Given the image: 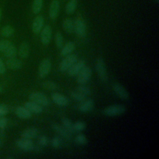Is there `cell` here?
Instances as JSON below:
<instances>
[{
	"instance_id": "1",
	"label": "cell",
	"mask_w": 159,
	"mask_h": 159,
	"mask_svg": "<svg viewBox=\"0 0 159 159\" xmlns=\"http://www.w3.org/2000/svg\"><path fill=\"white\" fill-rule=\"evenodd\" d=\"M126 111V108L122 104L111 105L103 110V114L105 116L114 117L122 114Z\"/></svg>"
},
{
	"instance_id": "2",
	"label": "cell",
	"mask_w": 159,
	"mask_h": 159,
	"mask_svg": "<svg viewBox=\"0 0 159 159\" xmlns=\"http://www.w3.org/2000/svg\"><path fill=\"white\" fill-rule=\"evenodd\" d=\"M78 60V56L75 54H70L62 60L59 65V70L61 72L67 71Z\"/></svg>"
},
{
	"instance_id": "3",
	"label": "cell",
	"mask_w": 159,
	"mask_h": 159,
	"mask_svg": "<svg viewBox=\"0 0 159 159\" xmlns=\"http://www.w3.org/2000/svg\"><path fill=\"white\" fill-rule=\"evenodd\" d=\"M29 99L30 101L37 103L42 106H48L50 104L48 98L41 92H33L30 93L29 96Z\"/></svg>"
},
{
	"instance_id": "4",
	"label": "cell",
	"mask_w": 159,
	"mask_h": 159,
	"mask_svg": "<svg viewBox=\"0 0 159 159\" xmlns=\"http://www.w3.org/2000/svg\"><path fill=\"white\" fill-rule=\"evenodd\" d=\"M95 68L100 80L103 82L107 81L108 79V76L106 66L102 58H99L97 60L95 65Z\"/></svg>"
},
{
	"instance_id": "5",
	"label": "cell",
	"mask_w": 159,
	"mask_h": 159,
	"mask_svg": "<svg viewBox=\"0 0 159 159\" xmlns=\"http://www.w3.org/2000/svg\"><path fill=\"white\" fill-rule=\"evenodd\" d=\"M75 22L74 32L80 38H84L86 35V25L81 16L77 17Z\"/></svg>"
},
{
	"instance_id": "6",
	"label": "cell",
	"mask_w": 159,
	"mask_h": 159,
	"mask_svg": "<svg viewBox=\"0 0 159 159\" xmlns=\"http://www.w3.org/2000/svg\"><path fill=\"white\" fill-rule=\"evenodd\" d=\"M91 76V69L85 66L77 75V83L79 84H85L90 80Z\"/></svg>"
},
{
	"instance_id": "7",
	"label": "cell",
	"mask_w": 159,
	"mask_h": 159,
	"mask_svg": "<svg viewBox=\"0 0 159 159\" xmlns=\"http://www.w3.org/2000/svg\"><path fill=\"white\" fill-rule=\"evenodd\" d=\"M52 68V63L48 58L43 59L40 63L38 69L39 76L41 78L46 77L50 73Z\"/></svg>"
},
{
	"instance_id": "8",
	"label": "cell",
	"mask_w": 159,
	"mask_h": 159,
	"mask_svg": "<svg viewBox=\"0 0 159 159\" xmlns=\"http://www.w3.org/2000/svg\"><path fill=\"white\" fill-rule=\"evenodd\" d=\"M16 144L18 148L25 152L32 151L34 150V144L31 139H25L22 137L17 140L16 142Z\"/></svg>"
},
{
	"instance_id": "9",
	"label": "cell",
	"mask_w": 159,
	"mask_h": 159,
	"mask_svg": "<svg viewBox=\"0 0 159 159\" xmlns=\"http://www.w3.org/2000/svg\"><path fill=\"white\" fill-rule=\"evenodd\" d=\"M52 34V27L49 25H45L40 31V42L43 45H47L49 43Z\"/></svg>"
},
{
	"instance_id": "10",
	"label": "cell",
	"mask_w": 159,
	"mask_h": 159,
	"mask_svg": "<svg viewBox=\"0 0 159 159\" xmlns=\"http://www.w3.org/2000/svg\"><path fill=\"white\" fill-rule=\"evenodd\" d=\"M86 66L85 61L81 60L76 61L67 71L68 75L71 77H74L78 75L81 70Z\"/></svg>"
},
{
	"instance_id": "11",
	"label": "cell",
	"mask_w": 159,
	"mask_h": 159,
	"mask_svg": "<svg viewBox=\"0 0 159 159\" xmlns=\"http://www.w3.org/2000/svg\"><path fill=\"white\" fill-rule=\"evenodd\" d=\"M113 90L115 94L122 100H127L129 98V94L127 91L119 83H115L113 84Z\"/></svg>"
},
{
	"instance_id": "12",
	"label": "cell",
	"mask_w": 159,
	"mask_h": 159,
	"mask_svg": "<svg viewBox=\"0 0 159 159\" xmlns=\"http://www.w3.org/2000/svg\"><path fill=\"white\" fill-rule=\"evenodd\" d=\"M52 129L61 137L66 140H70L71 139V134L68 132L63 125H60L58 124L54 123L52 125Z\"/></svg>"
},
{
	"instance_id": "13",
	"label": "cell",
	"mask_w": 159,
	"mask_h": 159,
	"mask_svg": "<svg viewBox=\"0 0 159 159\" xmlns=\"http://www.w3.org/2000/svg\"><path fill=\"white\" fill-rule=\"evenodd\" d=\"M51 98L53 102L59 106H65L68 104V98L59 93H52Z\"/></svg>"
},
{
	"instance_id": "14",
	"label": "cell",
	"mask_w": 159,
	"mask_h": 159,
	"mask_svg": "<svg viewBox=\"0 0 159 159\" xmlns=\"http://www.w3.org/2000/svg\"><path fill=\"white\" fill-rule=\"evenodd\" d=\"M44 24V19L42 16H37L33 20L32 29L34 34H39L42 29Z\"/></svg>"
},
{
	"instance_id": "15",
	"label": "cell",
	"mask_w": 159,
	"mask_h": 159,
	"mask_svg": "<svg viewBox=\"0 0 159 159\" xmlns=\"http://www.w3.org/2000/svg\"><path fill=\"white\" fill-rule=\"evenodd\" d=\"M60 10V2L58 0H53L49 6L48 16L51 19H55L59 12Z\"/></svg>"
},
{
	"instance_id": "16",
	"label": "cell",
	"mask_w": 159,
	"mask_h": 159,
	"mask_svg": "<svg viewBox=\"0 0 159 159\" xmlns=\"http://www.w3.org/2000/svg\"><path fill=\"white\" fill-rule=\"evenodd\" d=\"M24 106L26 107L31 113L40 114L43 111V106L31 101L25 102Z\"/></svg>"
},
{
	"instance_id": "17",
	"label": "cell",
	"mask_w": 159,
	"mask_h": 159,
	"mask_svg": "<svg viewBox=\"0 0 159 159\" xmlns=\"http://www.w3.org/2000/svg\"><path fill=\"white\" fill-rule=\"evenodd\" d=\"M94 106V101L92 99H85L81 102L78 106V110L81 112H88L91 111Z\"/></svg>"
},
{
	"instance_id": "18",
	"label": "cell",
	"mask_w": 159,
	"mask_h": 159,
	"mask_svg": "<svg viewBox=\"0 0 159 159\" xmlns=\"http://www.w3.org/2000/svg\"><path fill=\"white\" fill-rule=\"evenodd\" d=\"M7 66L12 70H18L22 66V62L16 57L9 58L6 61Z\"/></svg>"
},
{
	"instance_id": "19",
	"label": "cell",
	"mask_w": 159,
	"mask_h": 159,
	"mask_svg": "<svg viewBox=\"0 0 159 159\" xmlns=\"http://www.w3.org/2000/svg\"><path fill=\"white\" fill-rule=\"evenodd\" d=\"M15 113L17 117L22 119H28L31 117L32 113L24 106H19L16 108Z\"/></svg>"
},
{
	"instance_id": "20",
	"label": "cell",
	"mask_w": 159,
	"mask_h": 159,
	"mask_svg": "<svg viewBox=\"0 0 159 159\" xmlns=\"http://www.w3.org/2000/svg\"><path fill=\"white\" fill-rule=\"evenodd\" d=\"M30 53V45L28 42H23L20 45L18 49V55L22 58L28 57Z\"/></svg>"
},
{
	"instance_id": "21",
	"label": "cell",
	"mask_w": 159,
	"mask_h": 159,
	"mask_svg": "<svg viewBox=\"0 0 159 159\" xmlns=\"http://www.w3.org/2000/svg\"><path fill=\"white\" fill-rule=\"evenodd\" d=\"M39 134V131L35 127H30L25 129L21 134V137L22 138L28 139H33L35 138Z\"/></svg>"
},
{
	"instance_id": "22",
	"label": "cell",
	"mask_w": 159,
	"mask_h": 159,
	"mask_svg": "<svg viewBox=\"0 0 159 159\" xmlns=\"http://www.w3.org/2000/svg\"><path fill=\"white\" fill-rule=\"evenodd\" d=\"M62 27L63 30L67 34H72L74 32L75 22L71 19L66 18L63 20L62 23Z\"/></svg>"
},
{
	"instance_id": "23",
	"label": "cell",
	"mask_w": 159,
	"mask_h": 159,
	"mask_svg": "<svg viewBox=\"0 0 159 159\" xmlns=\"http://www.w3.org/2000/svg\"><path fill=\"white\" fill-rule=\"evenodd\" d=\"M75 48V43L73 42H69L63 45L61 48L60 53L62 56H66L71 53Z\"/></svg>"
},
{
	"instance_id": "24",
	"label": "cell",
	"mask_w": 159,
	"mask_h": 159,
	"mask_svg": "<svg viewBox=\"0 0 159 159\" xmlns=\"http://www.w3.org/2000/svg\"><path fill=\"white\" fill-rule=\"evenodd\" d=\"M17 48L15 47V45L12 43L4 52V55L5 57H6L7 58H13V57H16V55H17Z\"/></svg>"
},
{
	"instance_id": "25",
	"label": "cell",
	"mask_w": 159,
	"mask_h": 159,
	"mask_svg": "<svg viewBox=\"0 0 159 159\" xmlns=\"http://www.w3.org/2000/svg\"><path fill=\"white\" fill-rule=\"evenodd\" d=\"M77 6V0H70L65 6V11L68 14L74 13Z\"/></svg>"
},
{
	"instance_id": "26",
	"label": "cell",
	"mask_w": 159,
	"mask_h": 159,
	"mask_svg": "<svg viewBox=\"0 0 159 159\" xmlns=\"http://www.w3.org/2000/svg\"><path fill=\"white\" fill-rule=\"evenodd\" d=\"M62 125L71 134L75 132L73 128V123L67 117H63L61 119Z\"/></svg>"
},
{
	"instance_id": "27",
	"label": "cell",
	"mask_w": 159,
	"mask_h": 159,
	"mask_svg": "<svg viewBox=\"0 0 159 159\" xmlns=\"http://www.w3.org/2000/svg\"><path fill=\"white\" fill-rule=\"evenodd\" d=\"M14 30L11 25H5L1 30V35L4 37H9L14 35Z\"/></svg>"
},
{
	"instance_id": "28",
	"label": "cell",
	"mask_w": 159,
	"mask_h": 159,
	"mask_svg": "<svg viewBox=\"0 0 159 159\" xmlns=\"http://www.w3.org/2000/svg\"><path fill=\"white\" fill-rule=\"evenodd\" d=\"M43 6V0H33L32 4V11L35 14H39Z\"/></svg>"
},
{
	"instance_id": "29",
	"label": "cell",
	"mask_w": 159,
	"mask_h": 159,
	"mask_svg": "<svg viewBox=\"0 0 159 159\" xmlns=\"http://www.w3.org/2000/svg\"><path fill=\"white\" fill-rule=\"evenodd\" d=\"M70 96L73 100H75V101H77V102H81L86 99V96L84 95L81 94L80 93L78 92L77 91H71L70 93Z\"/></svg>"
},
{
	"instance_id": "30",
	"label": "cell",
	"mask_w": 159,
	"mask_h": 159,
	"mask_svg": "<svg viewBox=\"0 0 159 159\" xmlns=\"http://www.w3.org/2000/svg\"><path fill=\"white\" fill-rule=\"evenodd\" d=\"M76 91L84 95L85 96L90 95L91 93L90 88L87 86H86L85 84H79V86L76 88Z\"/></svg>"
},
{
	"instance_id": "31",
	"label": "cell",
	"mask_w": 159,
	"mask_h": 159,
	"mask_svg": "<svg viewBox=\"0 0 159 159\" xmlns=\"http://www.w3.org/2000/svg\"><path fill=\"white\" fill-rule=\"evenodd\" d=\"M55 41L56 46L58 48H61L63 46V37L61 32H57L55 36Z\"/></svg>"
},
{
	"instance_id": "32",
	"label": "cell",
	"mask_w": 159,
	"mask_h": 159,
	"mask_svg": "<svg viewBox=\"0 0 159 159\" xmlns=\"http://www.w3.org/2000/svg\"><path fill=\"white\" fill-rule=\"evenodd\" d=\"M42 86L43 88L47 89V90H51L54 91L57 89V85L55 83L52 81H45L42 82Z\"/></svg>"
},
{
	"instance_id": "33",
	"label": "cell",
	"mask_w": 159,
	"mask_h": 159,
	"mask_svg": "<svg viewBox=\"0 0 159 159\" xmlns=\"http://www.w3.org/2000/svg\"><path fill=\"white\" fill-rule=\"evenodd\" d=\"M75 142L80 145H84L87 143V139L85 135H84L83 134H78L75 138Z\"/></svg>"
},
{
	"instance_id": "34",
	"label": "cell",
	"mask_w": 159,
	"mask_h": 159,
	"mask_svg": "<svg viewBox=\"0 0 159 159\" xmlns=\"http://www.w3.org/2000/svg\"><path fill=\"white\" fill-rule=\"evenodd\" d=\"M86 127V124L82 121H77L73 124V128L75 132L83 131Z\"/></svg>"
},
{
	"instance_id": "35",
	"label": "cell",
	"mask_w": 159,
	"mask_h": 159,
	"mask_svg": "<svg viewBox=\"0 0 159 159\" xmlns=\"http://www.w3.org/2000/svg\"><path fill=\"white\" fill-rule=\"evenodd\" d=\"M12 43L7 40H0V52L3 53Z\"/></svg>"
},
{
	"instance_id": "36",
	"label": "cell",
	"mask_w": 159,
	"mask_h": 159,
	"mask_svg": "<svg viewBox=\"0 0 159 159\" xmlns=\"http://www.w3.org/2000/svg\"><path fill=\"white\" fill-rule=\"evenodd\" d=\"M61 143V140L58 137H53L51 140V145L55 148H58L60 147Z\"/></svg>"
},
{
	"instance_id": "37",
	"label": "cell",
	"mask_w": 159,
	"mask_h": 159,
	"mask_svg": "<svg viewBox=\"0 0 159 159\" xmlns=\"http://www.w3.org/2000/svg\"><path fill=\"white\" fill-rule=\"evenodd\" d=\"M38 143H39V145L41 146V147L46 146L48 143V139L46 136L41 135L39 138Z\"/></svg>"
},
{
	"instance_id": "38",
	"label": "cell",
	"mask_w": 159,
	"mask_h": 159,
	"mask_svg": "<svg viewBox=\"0 0 159 159\" xmlns=\"http://www.w3.org/2000/svg\"><path fill=\"white\" fill-rule=\"evenodd\" d=\"M8 112V107L5 104H0V117L6 115Z\"/></svg>"
},
{
	"instance_id": "39",
	"label": "cell",
	"mask_w": 159,
	"mask_h": 159,
	"mask_svg": "<svg viewBox=\"0 0 159 159\" xmlns=\"http://www.w3.org/2000/svg\"><path fill=\"white\" fill-rule=\"evenodd\" d=\"M7 124V119L2 116L0 117V129H4Z\"/></svg>"
},
{
	"instance_id": "40",
	"label": "cell",
	"mask_w": 159,
	"mask_h": 159,
	"mask_svg": "<svg viewBox=\"0 0 159 159\" xmlns=\"http://www.w3.org/2000/svg\"><path fill=\"white\" fill-rule=\"evenodd\" d=\"M5 139V132L3 129H0V147L3 145Z\"/></svg>"
},
{
	"instance_id": "41",
	"label": "cell",
	"mask_w": 159,
	"mask_h": 159,
	"mask_svg": "<svg viewBox=\"0 0 159 159\" xmlns=\"http://www.w3.org/2000/svg\"><path fill=\"white\" fill-rule=\"evenodd\" d=\"M6 71V65L4 63L2 60L0 58V74L2 75V74L5 73Z\"/></svg>"
},
{
	"instance_id": "42",
	"label": "cell",
	"mask_w": 159,
	"mask_h": 159,
	"mask_svg": "<svg viewBox=\"0 0 159 159\" xmlns=\"http://www.w3.org/2000/svg\"><path fill=\"white\" fill-rule=\"evenodd\" d=\"M1 9L0 8V20H1Z\"/></svg>"
},
{
	"instance_id": "43",
	"label": "cell",
	"mask_w": 159,
	"mask_h": 159,
	"mask_svg": "<svg viewBox=\"0 0 159 159\" xmlns=\"http://www.w3.org/2000/svg\"><path fill=\"white\" fill-rule=\"evenodd\" d=\"M2 87L0 86V93H1V91H2Z\"/></svg>"
},
{
	"instance_id": "44",
	"label": "cell",
	"mask_w": 159,
	"mask_h": 159,
	"mask_svg": "<svg viewBox=\"0 0 159 159\" xmlns=\"http://www.w3.org/2000/svg\"><path fill=\"white\" fill-rule=\"evenodd\" d=\"M155 1H156L157 2H158V0H155Z\"/></svg>"
}]
</instances>
